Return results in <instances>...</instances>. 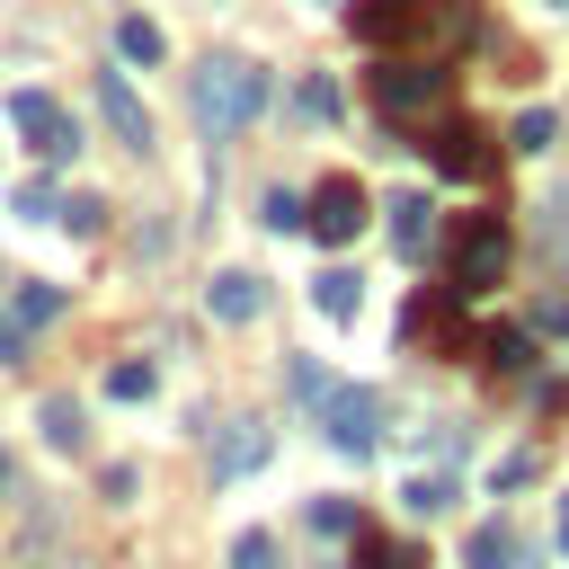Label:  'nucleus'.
<instances>
[{
    "instance_id": "nucleus-1",
    "label": "nucleus",
    "mask_w": 569,
    "mask_h": 569,
    "mask_svg": "<svg viewBox=\"0 0 569 569\" xmlns=\"http://www.w3.org/2000/svg\"><path fill=\"white\" fill-rule=\"evenodd\" d=\"M365 89H373L382 124H436V116L453 107V71L427 62V53H382V62L365 71Z\"/></svg>"
},
{
    "instance_id": "nucleus-2",
    "label": "nucleus",
    "mask_w": 569,
    "mask_h": 569,
    "mask_svg": "<svg viewBox=\"0 0 569 569\" xmlns=\"http://www.w3.org/2000/svg\"><path fill=\"white\" fill-rule=\"evenodd\" d=\"M347 27L382 53H418V44H445L453 27L471 36V9H453V0H356Z\"/></svg>"
},
{
    "instance_id": "nucleus-3",
    "label": "nucleus",
    "mask_w": 569,
    "mask_h": 569,
    "mask_svg": "<svg viewBox=\"0 0 569 569\" xmlns=\"http://www.w3.org/2000/svg\"><path fill=\"white\" fill-rule=\"evenodd\" d=\"M187 98H196V116H204L213 133H240V124L267 107V71L240 62V53H213V62L187 71Z\"/></svg>"
},
{
    "instance_id": "nucleus-4",
    "label": "nucleus",
    "mask_w": 569,
    "mask_h": 569,
    "mask_svg": "<svg viewBox=\"0 0 569 569\" xmlns=\"http://www.w3.org/2000/svg\"><path fill=\"white\" fill-rule=\"evenodd\" d=\"M507 258H516L507 222H498V213H462V231H453V293H462V302H471V293H498V284H507Z\"/></svg>"
},
{
    "instance_id": "nucleus-5",
    "label": "nucleus",
    "mask_w": 569,
    "mask_h": 569,
    "mask_svg": "<svg viewBox=\"0 0 569 569\" xmlns=\"http://www.w3.org/2000/svg\"><path fill=\"white\" fill-rule=\"evenodd\" d=\"M9 124L27 133V151H36L44 169H71V160H80V124H71L44 89H9Z\"/></svg>"
},
{
    "instance_id": "nucleus-6",
    "label": "nucleus",
    "mask_w": 569,
    "mask_h": 569,
    "mask_svg": "<svg viewBox=\"0 0 569 569\" xmlns=\"http://www.w3.org/2000/svg\"><path fill=\"white\" fill-rule=\"evenodd\" d=\"M320 427H329V445H338V453H373L382 391H365V382H329V400H320Z\"/></svg>"
},
{
    "instance_id": "nucleus-7",
    "label": "nucleus",
    "mask_w": 569,
    "mask_h": 569,
    "mask_svg": "<svg viewBox=\"0 0 569 569\" xmlns=\"http://www.w3.org/2000/svg\"><path fill=\"white\" fill-rule=\"evenodd\" d=\"M427 160H436L445 178H489L498 151H489V133H480L471 116H436V124H427Z\"/></svg>"
},
{
    "instance_id": "nucleus-8",
    "label": "nucleus",
    "mask_w": 569,
    "mask_h": 569,
    "mask_svg": "<svg viewBox=\"0 0 569 569\" xmlns=\"http://www.w3.org/2000/svg\"><path fill=\"white\" fill-rule=\"evenodd\" d=\"M302 222H311V231H320L329 249H347V240L365 231V187H356V178H320V187H311V213H302Z\"/></svg>"
},
{
    "instance_id": "nucleus-9",
    "label": "nucleus",
    "mask_w": 569,
    "mask_h": 569,
    "mask_svg": "<svg viewBox=\"0 0 569 569\" xmlns=\"http://www.w3.org/2000/svg\"><path fill=\"white\" fill-rule=\"evenodd\" d=\"M98 116H107V133H116L124 151H160V142H151V107L133 98L124 71H98Z\"/></svg>"
},
{
    "instance_id": "nucleus-10",
    "label": "nucleus",
    "mask_w": 569,
    "mask_h": 569,
    "mask_svg": "<svg viewBox=\"0 0 569 569\" xmlns=\"http://www.w3.org/2000/svg\"><path fill=\"white\" fill-rule=\"evenodd\" d=\"M204 311H213L222 329L258 320V311H267V276H249V267H222V276H213V293H204Z\"/></svg>"
},
{
    "instance_id": "nucleus-11",
    "label": "nucleus",
    "mask_w": 569,
    "mask_h": 569,
    "mask_svg": "<svg viewBox=\"0 0 569 569\" xmlns=\"http://www.w3.org/2000/svg\"><path fill=\"white\" fill-rule=\"evenodd\" d=\"M267 445H276L267 427H231V436L213 445V480H240V471H258V462H267Z\"/></svg>"
},
{
    "instance_id": "nucleus-12",
    "label": "nucleus",
    "mask_w": 569,
    "mask_h": 569,
    "mask_svg": "<svg viewBox=\"0 0 569 569\" xmlns=\"http://www.w3.org/2000/svg\"><path fill=\"white\" fill-rule=\"evenodd\" d=\"M311 302H320V320H356V302H365V276H356V267H320Z\"/></svg>"
},
{
    "instance_id": "nucleus-13",
    "label": "nucleus",
    "mask_w": 569,
    "mask_h": 569,
    "mask_svg": "<svg viewBox=\"0 0 569 569\" xmlns=\"http://www.w3.org/2000/svg\"><path fill=\"white\" fill-rule=\"evenodd\" d=\"M36 427H44V445H53V453H80V445H89V427H80V400H71V391H53V400L36 409Z\"/></svg>"
},
{
    "instance_id": "nucleus-14",
    "label": "nucleus",
    "mask_w": 569,
    "mask_h": 569,
    "mask_svg": "<svg viewBox=\"0 0 569 569\" xmlns=\"http://www.w3.org/2000/svg\"><path fill=\"white\" fill-rule=\"evenodd\" d=\"M462 569H516V533H507V525H480V533L462 542Z\"/></svg>"
},
{
    "instance_id": "nucleus-15",
    "label": "nucleus",
    "mask_w": 569,
    "mask_h": 569,
    "mask_svg": "<svg viewBox=\"0 0 569 569\" xmlns=\"http://www.w3.org/2000/svg\"><path fill=\"white\" fill-rule=\"evenodd\" d=\"M356 569H427L418 542H391V533H356Z\"/></svg>"
},
{
    "instance_id": "nucleus-16",
    "label": "nucleus",
    "mask_w": 569,
    "mask_h": 569,
    "mask_svg": "<svg viewBox=\"0 0 569 569\" xmlns=\"http://www.w3.org/2000/svg\"><path fill=\"white\" fill-rule=\"evenodd\" d=\"M391 249H427V196H391Z\"/></svg>"
},
{
    "instance_id": "nucleus-17",
    "label": "nucleus",
    "mask_w": 569,
    "mask_h": 569,
    "mask_svg": "<svg viewBox=\"0 0 569 569\" xmlns=\"http://www.w3.org/2000/svg\"><path fill=\"white\" fill-rule=\"evenodd\" d=\"M116 53H124V62H160L169 44H160V27H151V18H116Z\"/></svg>"
},
{
    "instance_id": "nucleus-18",
    "label": "nucleus",
    "mask_w": 569,
    "mask_h": 569,
    "mask_svg": "<svg viewBox=\"0 0 569 569\" xmlns=\"http://www.w3.org/2000/svg\"><path fill=\"white\" fill-rule=\"evenodd\" d=\"M551 133H560V116H551V107H525V116L507 124V142H516V151H551Z\"/></svg>"
},
{
    "instance_id": "nucleus-19",
    "label": "nucleus",
    "mask_w": 569,
    "mask_h": 569,
    "mask_svg": "<svg viewBox=\"0 0 569 569\" xmlns=\"http://www.w3.org/2000/svg\"><path fill=\"white\" fill-rule=\"evenodd\" d=\"M489 365L498 373H525L533 365V329H489Z\"/></svg>"
},
{
    "instance_id": "nucleus-20",
    "label": "nucleus",
    "mask_w": 569,
    "mask_h": 569,
    "mask_svg": "<svg viewBox=\"0 0 569 569\" xmlns=\"http://www.w3.org/2000/svg\"><path fill=\"white\" fill-rule=\"evenodd\" d=\"M18 320H27V329L62 320V284H18Z\"/></svg>"
},
{
    "instance_id": "nucleus-21",
    "label": "nucleus",
    "mask_w": 569,
    "mask_h": 569,
    "mask_svg": "<svg viewBox=\"0 0 569 569\" xmlns=\"http://www.w3.org/2000/svg\"><path fill=\"white\" fill-rule=\"evenodd\" d=\"M151 391H160V373H151V365H142V356H133V365H116V373H107V400H151Z\"/></svg>"
},
{
    "instance_id": "nucleus-22",
    "label": "nucleus",
    "mask_w": 569,
    "mask_h": 569,
    "mask_svg": "<svg viewBox=\"0 0 569 569\" xmlns=\"http://www.w3.org/2000/svg\"><path fill=\"white\" fill-rule=\"evenodd\" d=\"M400 498H409V516H445V507H453V480H436V471H418V480H409Z\"/></svg>"
},
{
    "instance_id": "nucleus-23",
    "label": "nucleus",
    "mask_w": 569,
    "mask_h": 569,
    "mask_svg": "<svg viewBox=\"0 0 569 569\" xmlns=\"http://www.w3.org/2000/svg\"><path fill=\"white\" fill-rule=\"evenodd\" d=\"M18 213H27V222H62V196H53V178H27V187H18Z\"/></svg>"
},
{
    "instance_id": "nucleus-24",
    "label": "nucleus",
    "mask_w": 569,
    "mask_h": 569,
    "mask_svg": "<svg viewBox=\"0 0 569 569\" xmlns=\"http://www.w3.org/2000/svg\"><path fill=\"white\" fill-rule=\"evenodd\" d=\"M338 107H347V98H338V80H302V116H311V124H329Z\"/></svg>"
},
{
    "instance_id": "nucleus-25",
    "label": "nucleus",
    "mask_w": 569,
    "mask_h": 569,
    "mask_svg": "<svg viewBox=\"0 0 569 569\" xmlns=\"http://www.w3.org/2000/svg\"><path fill=\"white\" fill-rule=\"evenodd\" d=\"M311 533H356V507L347 498H311Z\"/></svg>"
},
{
    "instance_id": "nucleus-26",
    "label": "nucleus",
    "mask_w": 569,
    "mask_h": 569,
    "mask_svg": "<svg viewBox=\"0 0 569 569\" xmlns=\"http://www.w3.org/2000/svg\"><path fill=\"white\" fill-rule=\"evenodd\" d=\"M231 569H276V542H267V533H240V542H231Z\"/></svg>"
},
{
    "instance_id": "nucleus-27",
    "label": "nucleus",
    "mask_w": 569,
    "mask_h": 569,
    "mask_svg": "<svg viewBox=\"0 0 569 569\" xmlns=\"http://www.w3.org/2000/svg\"><path fill=\"white\" fill-rule=\"evenodd\" d=\"M62 222H71V231H98V222H107V204H89V196H71V204H62Z\"/></svg>"
},
{
    "instance_id": "nucleus-28",
    "label": "nucleus",
    "mask_w": 569,
    "mask_h": 569,
    "mask_svg": "<svg viewBox=\"0 0 569 569\" xmlns=\"http://www.w3.org/2000/svg\"><path fill=\"white\" fill-rule=\"evenodd\" d=\"M293 391H302V400L320 409V400H329V373H320V365H293Z\"/></svg>"
},
{
    "instance_id": "nucleus-29",
    "label": "nucleus",
    "mask_w": 569,
    "mask_h": 569,
    "mask_svg": "<svg viewBox=\"0 0 569 569\" xmlns=\"http://www.w3.org/2000/svg\"><path fill=\"white\" fill-rule=\"evenodd\" d=\"M533 329H569V293H542L533 302Z\"/></svg>"
},
{
    "instance_id": "nucleus-30",
    "label": "nucleus",
    "mask_w": 569,
    "mask_h": 569,
    "mask_svg": "<svg viewBox=\"0 0 569 569\" xmlns=\"http://www.w3.org/2000/svg\"><path fill=\"white\" fill-rule=\"evenodd\" d=\"M0 365H27V338H18V320H0Z\"/></svg>"
},
{
    "instance_id": "nucleus-31",
    "label": "nucleus",
    "mask_w": 569,
    "mask_h": 569,
    "mask_svg": "<svg viewBox=\"0 0 569 569\" xmlns=\"http://www.w3.org/2000/svg\"><path fill=\"white\" fill-rule=\"evenodd\" d=\"M0 489H9V453H0Z\"/></svg>"
}]
</instances>
